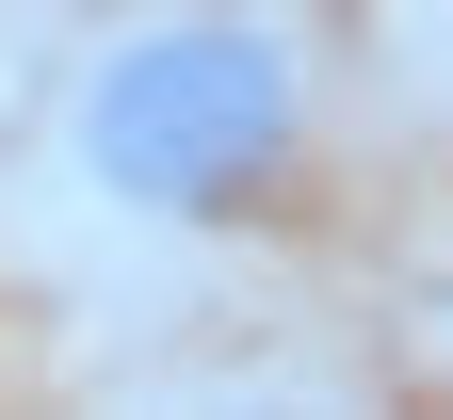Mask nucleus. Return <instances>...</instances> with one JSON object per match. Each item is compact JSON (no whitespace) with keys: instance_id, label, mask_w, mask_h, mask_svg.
Returning <instances> with one entry per match:
<instances>
[{"instance_id":"nucleus-1","label":"nucleus","mask_w":453,"mask_h":420,"mask_svg":"<svg viewBox=\"0 0 453 420\" xmlns=\"http://www.w3.org/2000/svg\"><path fill=\"white\" fill-rule=\"evenodd\" d=\"M308 130V65L275 17H226V0H179V17H130L65 97V162L97 210L130 226H226Z\"/></svg>"}]
</instances>
